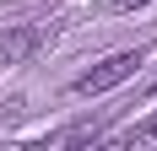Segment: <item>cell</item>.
<instances>
[{
  "mask_svg": "<svg viewBox=\"0 0 157 151\" xmlns=\"http://www.w3.org/2000/svg\"><path fill=\"white\" fill-rule=\"evenodd\" d=\"M136 65H141V49H119V54H109V60H98L92 70H81V76H76V92H81V97H98V92L130 81Z\"/></svg>",
  "mask_w": 157,
  "mask_h": 151,
  "instance_id": "obj_1",
  "label": "cell"
},
{
  "mask_svg": "<svg viewBox=\"0 0 157 151\" xmlns=\"http://www.w3.org/2000/svg\"><path fill=\"white\" fill-rule=\"evenodd\" d=\"M38 43H44V27H33V22H22V27H11L6 38H0V60L6 65H22L38 54Z\"/></svg>",
  "mask_w": 157,
  "mask_h": 151,
  "instance_id": "obj_2",
  "label": "cell"
},
{
  "mask_svg": "<svg viewBox=\"0 0 157 151\" xmlns=\"http://www.w3.org/2000/svg\"><path fill=\"white\" fill-rule=\"evenodd\" d=\"M130 140H157V113H152V119H146V124H141V130H136Z\"/></svg>",
  "mask_w": 157,
  "mask_h": 151,
  "instance_id": "obj_3",
  "label": "cell"
},
{
  "mask_svg": "<svg viewBox=\"0 0 157 151\" xmlns=\"http://www.w3.org/2000/svg\"><path fill=\"white\" fill-rule=\"evenodd\" d=\"M114 6H119V11H136V6H146V0H114Z\"/></svg>",
  "mask_w": 157,
  "mask_h": 151,
  "instance_id": "obj_4",
  "label": "cell"
},
{
  "mask_svg": "<svg viewBox=\"0 0 157 151\" xmlns=\"http://www.w3.org/2000/svg\"><path fill=\"white\" fill-rule=\"evenodd\" d=\"M152 92H157V81H152Z\"/></svg>",
  "mask_w": 157,
  "mask_h": 151,
  "instance_id": "obj_5",
  "label": "cell"
}]
</instances>
